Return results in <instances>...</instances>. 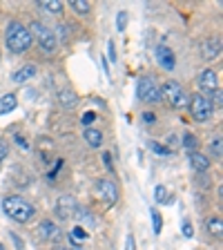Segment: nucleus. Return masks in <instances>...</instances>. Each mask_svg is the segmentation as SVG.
<instances>
[{"label":"nucleus","instance_id":"a878e982","mask_svg":"<svg viewBox=\"0 0 223 250\" xmlns=\"http://www.w3.org/2000/svg\"><path fill=\"white\" fill-rule=\"evenodd\" d=\"M210 152L214 154V159H221V136H217V139L210 143Z\"/></svg>","mask_w":223,"mask_h":250},{"label":"nucleus","instance_id":"bb28decb","mask_svg":"<svg viewBox=\"0 0 223 250\" xmlns=\"http://www.w3.org/2000/svg\"><path fill=\"white\" fill-rule=\"evenodd\" d=\"M125 250H136V241L132 232H127V237H125Z\"/></svg>","mask_w":223,"mask_h":250},{"label":"nucleus","instance_id":"72a5a7b5","mask_svg":"<svg viewBox=\"0 0 223 250\" xmlns=\"http://www.w3.org/2000/svg\"><path fill=\"white\" fill-rule=\"evenodd\" d=\"M109 61H116V49H114V42H109Z\"/></svg>","mask_w":223,"mask_h":250},{"label":"nucleus","instance_id":"1a4fd4ad","mask_svg":"<svg viewBox=\"0 0 223 250\" xmlns=\"http://www.w3.org/2000/svg\"><path fill=\"white\" fill-rule=\"evenodd\" d=\"M199 87H201V96H212L214 92L219 89V74L214 72V69H203L201 74H199Z\"/></svg>","mask_w":223,"mask_h":250},{"label":"nucleus","instance_id":"cd10ccee","mask_svg":"<svg viewBox=\"0 0 223 250\" xmlns=\"http://www.w3.org/2000/svg\"><path fill=\"white\" fill-rule=\"evenodd\" d=\"M96 119V112H85L83 114V125L85 127H92V121Z\"/></svg>","mask_w":223,"mask_h":250},{"label":"nucleus","instance_id":"393cba45","mask_svg":"<svg viewBox=\"0 0 223 250\" xmlns=\"http://www.w3.org/2000/svg\"><path fill=\"white\" fill-rule=\"evenodd\" d=\"M125 27H127V14H125V11H119V14H116V29L125 31Z\"/></svg>","mask_w":223,"mask_h":250},{"label":"nucleus","instance_id":"423d86ee","mask_svg":"<svg viewBox=\"0 0 223 250\" xmlns=\"http://www.w3.org/2000/svg\"><path fill=\"white\" fill-rule=\"evenodd\" d=\"M94 194L99 197L101 203L105 206H114L119 201V188H116L114 181H109V179H96L94 183Z\"/></svg>","mask_w":223,"mask_h":250},{"label":"nucleus","instance_id":"f8f14e48","mask_svg":"<svg viewBox=\"0 0 223 250\" xmlns=\"http://www.w3.org/2000/svg\"><path fill=\"white\" fill-rule=\"evenodd\" d=\"M201 54L205 61L219 58V54H221V41H219V38H205V41L201 42Z\"/></svg>","mask_w":223,"mask_h":250},{"label":"nucleus","instance_id":"a211bd4d","mask_svg":"<svg viewBox=\"0 0 223 250\" xmlns=\"http://www.w3.org/2000/svg\"><path fill=\"white\" fill-rule=\"evenodd\" d=\"M16 105H18V96L14 92L0 96V114H9L11 109H16Z\"/></svg>","mask_w":223,"mask_h":250},{"label":"nucleus","instance_id":"dca6fc26","mask_svg":"<svg viewBox=\"0 0 223 250\" xmlns=\"http://www.w3.org/2000/svg\"><path fill=\"white\" fill-rule=\"evenodd\" d=\"M205 228H208V232L212 234V237L221 239L223 237V219L219 217V214H212V217H208V221H205Z\"/></svg>","mask_w":223,"mask_h":250},{"label":"nucleus","instance_id":"9b49d317","mask_svg":"<svg viewBox=\"0 0 223 250\" xmlns=\"http://www.w3.org/2000/svg\"><path fill=\"white\" fill-rule=\"evenodd\" d=\"M156 61H159V65H161L163 69H167V72H172V69L177 67V56H174V52L165 45L156 47Z\"/></svg>","mask_w":223,"mask_h":250},{"label":"nucleus","instance_id":"c756f323","mask_svg":"<svg viewBox=\"0 0 223 250\" xmlns=\"http://www.w3.org/2000/svg\"><path fill=\"white\" fill-rule=\"evenodd\" d=\"M183 237H194V230L190 221H183Z\"/></svg>","mask_w":223,"mask_h":250},{"label":"nucleus","instance_id":"f257e3e1","mask_svg":"<svg viewBox=\"0 0 223 250\" xmlns=\"http://www.w3.org/2000/svg\"><path fill=\"white\" fill-rule=\"evenodd\" d=\"M2 212L18 224H29L31 219L36 217V208L18 194H9V197L2 199Z\"/></svg>","mask_w":223,"mask_h":250},{"label":"nucleus","instance_id":"f03ea898","mask_svg":"<svg viewBox=\"0 0 223 250\" xmlns=\"http://www.w3.org/2000/svg\"><path fill=\"white\" fill-rule=\"evenodd\" d=\"M5 42L11 54H25L31 47V42H34V36H31V31L22 22L11 21L5 31Z\"/></svg>","mask_w":223,"mask_h":250},{"label":"nucleus","instance_id":"5701e85b","mask_svg":"<svg viewBox=\"0 0 223 250\" xmlns=\"http://www.w3.org/2000/svg\"><path fill=\"white\" fill-rule=\"evenodd\" d=\"M150 217H152V228H154V234H161V230H163V219H161V214H159V210L152 208V210H150Z\"/></svg>","mask_w":223,"mask_h":250},{"label":"nucleus","instance_id":"ddd939ff","mask_svg":"<svg viewBox=\"0 0 223 250\" xmlns=\"http://www.w3.org/2000/svg\"><path fill=\"white\" fill-rule=\"evenodd\" d=\"M36 74H38L36 65H22V67L18 69V72L11 74V81L20 85V83H27V81H31V78L36 76Z\"/></svg>","mask_w":223,"mask_h":250},{"label":"nucleus","instance_id":"9d476101","mask_svg":"<svg viewBox=\"0 0 223 250\" xmlns=\"http://www.w3.org/2000/svg\"><path fill=\"white\" fill-rule=\"evenodd\" d=\"M36 234L41 237L42 241H58L61 239V228H58L54 221H49V219H45V221H41L36 228Z\"/></svg>","mask_w":223,"mask_h":250},{"label":"nucleus","instance_id":"7ed1b4c3","mask_svg":"<svg viewBox=\"0 0 223 250\" xmlns=\"http://www.w3.org/2000/svg\"><path fill=\"white\" fill-rule=\"evenodd\" d=\"M161 99H165L170 103V107L174 109H185L187 107V96L183 92V87L177 83V81H165L161 85Z\"/></svg>","mask_w":223,"mask_h":250},{"label":"nucleus","instance_id":"e433bc0d","mask_svg":"<svg viewBox=\"0 0 223 250\" xmlns=\"http://www.w3.org/2000/svg\"><path fill=\"white\" fill-rule=\"evenodd\" d=\"M56 250H67V248H56Z\"/></svg>","mask_w":223,"mask_h":250},{"label":"nucleus","instance_id":"4468645a","mask_svg":"<svg viewBox=\"0 0 223 250\" xmlns=\"http://www.w3.org/2000/svg\"><path fill=\"white\" fill-rule=\"evenodd\" d=\"M58 103L62 109H74L78 105V94L74 89H61L58 92Z\"/></svg>","mask_w":223,"mask_h":250},{"label":"nucleus","instance_id":"412c9836","mask_svg":"<svg viewBox=\"0 0 223 250\" xmlns=\"http://www.w3.org/2000/svg\"><path fill=\"white\" fill-rule=\"evenodd\" d=\"M72 9L76 11V14L85 16L92 11V2H87V0H72Z\"/></svg>","mask_w":223,"mask_h":250},{"label":"nucleus","instance_id":"f704fd0d","mask_svg":"<svg viewBox=\"0 0 223 250\" xmlns=\"http://www.w3.org/2000/svg\"><path fill=\"white\" fill-rule=\"evenodd\" d=\"M143 121H147V123H152V121H154V114H152V112H145V114H143Z\"/></svg>","mask_w":223,"mask_h":250},{"label":"nucleus","instance_id":"f3484780","mask_svg":"<svg viewBox=\"0 0 223 250\" xmlns=\"http://www.w3.org/2000/svg\"><path fill=\"white\" fill-rule=\"evenodd\" d=\"M190 166L197 172H205V170H210V159L205 154H201V152H192L190 154Z\"/></svg>","mask_w":223,"mask_h":250},{"label":"nucleus","instance_id":"4c0bfd02","mask_svg":"<svg viewBox=\"0 0 223 250\" xmlns=\"http://www.w3.org/2000/svg\"><path fill=\"white\" fill-rule=\"evenodd\" d=\"M0 250H5V248H2V244H0Z\"/></svg>","mask_w":223,"mask_h":250},{"label":"nucleus","instance_id":"20e7f679","mask_svg":"<svg viewBox=\"0 0 223 250\" xmlns=\"http://www.w3.org/2000/svg\"><path fill=\"white\" fill-rule=\"evenodd\" d=\"M187 109H190V114H192L194 121L203 123V121H210L214 114V105L210 99L201 96V94H194L192 99L187 101Z\"/></svg>","mask_w":223,"mask_h":250},{"label":"nucleus","instance_id":"4be33fe9","mask_svg":"<svg viewBox=\"0 0 223 250\" xmlns=\"http://www.w3.org/2000/svg\"><path fill=\"white\" fill-rule=\"evenodd\" d=\"M183 147H187L190 152H199V139L194 134H190V132H185L183 134Z\"/></svg>","mask_w":223,"mask_h":250},{"label":"nucleus","instance_id":"473e14b6","mask_svg":"<svg viewBox=\"0 0 223 250\" xmlns=\"http://www.w3.org/2000/svg\"><path fill=\"white\" fill-rule=\"evenodd\" d=\"M103 161H105V166L112 170V156H109V152H105V154H103Z\"/></svg>","mask_w":223,"mask_h":250},{"label":"nucleus","instance_id":"aec40b11","mask_svg":"<svg viewBox=\"0 0 223 250\" xmlns=\"http://www.w3.org/2000/svg\"><path fill=\"white\" fill-rule=\"evenodd\" d=\"M87 239H89V232L83 228V226H76V228L69 232V241H72V246L83 244V241H87Z\"/></svg>","mask_w":223,"mask_h":250},{"label":"nucleus","instance_id":"2eb2a0df","mask_svg":"<svg viewBox=\"0 0 223 250\" xmlns=\"http://www.w3.org/2000/svg\"><path fill=\"white\" fill-rule=\"evenodd\" d=\"M83 139H85V143H87L89 147H94V150H99V147L103 146V132H99L96 127H85Z\"/></svg>","mask_w":223,"mask_h":250},{"label":"nucleus","instance_id":"2f4dec72","mask_svg":"<svg viewBox=\"0 0 223 250\" xmlns=\"http://www.w3.org/2000/svg\"><path fill=\"white\" fill-rule=\"evenodd\" d=\"M16 143H18V146L22 147V150H29V143H27V141L22 139V136H18V134H16Z\"/></svg>","mask_w":223,"mask_h":250},{"label":"nucleus","instance_id":"c9c22d12","mask_svg":"<svg viewBox=\"0 0 223 250\" xmlns=\"http://www.w3.org/2000/svg\"><path fill=\"white\" fill-rule=\"evenodd\" d=\"M69 250H85V248H81V246H72Z\"/></svg>","mask_w":223,"mask_h":250},{"label":"nucleus","instance_id":"39448f33","mask_svg":"<svg viewBox=\"0 0 223 250\" xmlns=\"http://www.w3.org/2000/svg\"><path fill=\"white\" fill-rule=\"evenodd\" d=\"M31 36H36L38 45H41V49L45 54H54L58 49V38L56 34H54L49 27L41 25V22H34L31 25Z\"/></svg>","mask_w":223,"mask_h":250},{"label":"nucleus","instance_id":"0eeeda50","mask_svg":"<svg viewBox=\"0 0 223 250\" xmlns=\"http://www.w3.org/2000/svg\"><path fill=\"white\" fill-rule=\"evenodd\" d=\"M136 92H139V99L143 101V103H159L161 101V87H159V83H156L152 76H143L139 81V87H136Z\"/></svg>","mask_w":223,"mask_h":250},{"label":"nucleus","instance_id":"6e6552de","mask_svg":"<svg viewBox=\"0 0 223 250\" xmlns=\"http://www.w3.org/2000/svg\"><path fill=\"white\" fill-rule=\"evenodd\" d=\"M78 210H81V206H78V201L72 197V194H62V197H58V201H56L58 219H62V221H67V219H76Z\"/></svg>","mask_w":223,"mask_h":250},{"label":"nucleus","instance_id":"6ab92c4d","mask_svg":"<svg viewBox=\"0 0 223 250\" xmlns=\"http://www.w3.org/2000/svg\"><path fill=\"white\" fill-rule=\"evenodd\" d=\"M38 5H41V9L47 11V14H56V16L62 14V2L61 0H41Z\"/></svg>","mask_w":223,"mask_h":250},{"label":"nucleus","instance_id":"b1692460","mask_svg":"<svg viewBox=\"0 0 223 250\" xmlns=\"http://www.w3.org/2000/svg\"><path fill=\"white\" fill-rule=\"evenodd\" d=\"M154 201L156 203H165L167 201V188L165 186H156L154 188Z\"/></svg>","mask_w":223,"mask_h":250},{"label":"nucleus","instance_id":"7c9ffc66","mask_svg":"<svg viewBox=\"0 0 223 250\" xmlns=\"http://www.w3.org/2000/svg\"><path fill=\"white\" fill-rule=\"evenodd\" d=\"M150 147L154 152H159V154H170V150H167V147H163V146H159V143H154V141H152L150 143Z\"/></svg>","mask_w":223,"mask_h":250},{"label":"nucleus","instance_id":"c85d7f7f","mask_svg":"<svg viewBox=\"0 0 223 250\" xmlns=\"http://www.w3.org/2000/svg\"><path fill=\"white\" fill-rule=\"evenodd\" d=\"M7 154H9V146H7L5 139H0V161H2Z\"/></svg>","mask_w":223,"mask_h":250}]
</instances>
